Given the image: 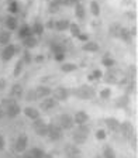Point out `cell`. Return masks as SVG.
I'll return each mask as SVG.
<instances>
[{"instance_id":"obj_27","label":"cell","mask_w":138,"mask_h":158,"mask_svg":"<svg viewBox=\"0 0 138 158\" xmlns=\"http://www.w3.org/2000/svg\"><path fill=\"white\" fill-rule=\"evenodd\" d=\"M9 41H10V33L9 31H3V33H0V44H9Z\"/></svg>"},{"instance_id":"obj_42","label":"cell","mask_w":138,"mask_h":158,"mask_svg":"<svg viewBox=\"0 0 138 158\" xmlns=\"http://www.w3.org/2000/svg\"><path fill=\"white\" fill-rule=\"evenodd\" d=\"M34 99H37V96H35V90H30L28 95H27V100H34Z\"/></svg>"},{"instance_id":"obj_12","label":"cell","mask_w":138,"mask_h":158,"mask_svg":"<svg viewBox=\"0 0 138 158\" xmlns=\"http://www.w3.org/2000/svg\"><path fill=\"white\" fill-rule=\"evenodd\" d=\"M54 96H55V99H58V100H65L66 97H68V90L65 88H56L54 89Z\"/></svg>"},{"instance_id":"obj_25","label":"cell","mask_w":138,"mask_h":158,"mask_svg":"<svg viewBox=\"0 0 138 158\" xmlns=\"http://www.w3.org/2000/svg\"><path fill=\"white\" fill-rule=\"evenodd\" d=\"M30 153H31V155L34 158H44V155H45V153H44L41 148H38V147H34Z\"/></svg>"},{"instance_id":"obj_23","label":"cell","mask_w":138,"mask_h":158,"mask_svg":"<svg viewBox=\"0 0 138 158\" xmlns=\"http://www.w3.org/2000/svg\"><path fill=\"white\" fill-rule=\"evenodd\" d=\"M86 136H83V134H80L79 131H75L73 133V141L76 143V144H83L85 141H86Z\"/></svg>"},{"instance_id":"obj_18","label":"cell","mask_w":138,"mask_h":158,"mask_svg":"<svg viewBox=\"0 0 138 158\" xmlns=\"http://www.w3.org/2000/svg\"><path fill=\"white\" fill-rule=\"evenodd\" d=\"M69 26H70V24H69L68 20H61V21H56L54 27H55L58 31H65L66 28H69Z\"/></svg>"},{"instance_id":"obj_52","label":"cell","mask_w":138,"mask_h":158,"mask_svg":"<svg viewBox=\"0 0 138 158\" xmlns=\"http://www.w3.org/2000/svg\"><path fill=\"white\" fill-rule=\"evenodd\" d=\"M87 79H89V81H93L94 78H93V75H89V76H87Z\"/></svg>"},{"instance_id":"obj_44","label":"cell","mask_w":138,"mask_h":158,"mask_svg":"<svg viewBox=\"0 0 138 158\" xmlns=\"http://www.w3.org/2000/svg\"><path fill=\"white\" fill-rule=\"evenodd\" d=\"M55 59L56 61H64L65 59V54L62 52V54H55Z\"/></svg>"},{"instance_id":"obj_51","label":"cell","mask_w":138,"mask_h":158,"mask_svg":"<svg viewBox=\"0 0 138 158\" xmlns=\"http://www.w3.org/2000/svg\"><path fill=\"white\" fill-rule=\"evenodd\" d=\"M23 158H34V157L31 155V153H27V154H25V155H24Z\"/></svg>"},{"instance_id":"obj_49","label":"cell","mask_w":138,"mask_h":158,"mask_svg":"<svg viewBox=\"0 0 138 158\" xmlns=\"http://www.w3.org/2000/svg\"><path fill=\"white\" fill-rule=\"evenodd\" d=\"M54 26H55V23H54L52 20H50V21H48V28H54Z\"/></svg>"},{"instance_id":"obj_39","label":"cell","mask_w":138,"mask_h":158,"mask_svg":"<svg viewBox=\"0 0 138 158\" xmlns=\"http://www.w3.org/2000/svg\"><path fill=\"white\" fill-rule=\"evenodd\" d=\"M104 81H106L107 83H116V82H117V81H116V78H114L113 75H110V73L106 76V79H104Z\"/></svg>"},{"instance_id":"obj_47","label":"cell","mask_w":138,"mask_h":158,"mask_svg":"<svg viewBox=\"0 0 138 158\" xmlns=\"http://www.w3.org/2000/svg\"><path fill=\"white\" fill-rule=\"evenodd\" d=\"M4 86H6V81L4 79H0V90L4 89Z\"/></svg>"},{"instance_id":"obj_40","label":"cell","mask_w":138,"mask_h":158,"mask_svg":"<svg viewBox=\"0 0 138 158\" xmlns=\"http://www.w3.org/2000/svg\"><path fill=\"white\" fill-rule=\"evenodd\" d=\"M23 62H25V64H30V62H31V55H30L28 51L24 52V59H23Z\"/></svg>"},{"instance_id":"obj_1","label":"cell","mask_w":138,"mask_h":158,"mask_svg":"<svg viewBox=\"0 0 138 158\" xmlns=\"http://www.w3.org/2000/svg\"><path fill=\"white\" fill-rule=\"evenodd\" d=\"M76 96L80 97V99H93L96 96V92L94 89L90 88V86H80V88L76 90Z\"/></svg>"},{"instance_id":"obj_26","label":"cell","mask_w":138,"mask_h":158,"mask_svg":"<svg viewBox=\"0 0 138 158\" xmlns=\"http://www.w3.org/2000/svg\"><path fill=\"white\" fill-rule=\"evenodd\" d=\"M90 11L94 14V16H99L100 14V6L97 1H92L90 3Z\"/></svg>"},{"instance_id":"obj_14","label":"cell","mask_w":138,"mask_h":158,"mask_svg":"<svg viewBox=\"0 0 138 158\" xmlns=\"http://www.w3.org/2000/svg\"><path fill=\"white\" fill-rule=\"evenodd\" d=\"M37 38H35L34 35H30V37H25L24 40H23V45L25 47V48H34L37 47Z\"/></svg>"},{"instance_id":"obj_54","label":"cell","mask_w":138,"mask_h":158,"mask_svg":"<svg viewBox=\"0 0 138 158\" xmlns=\"http://www.w3.org/2000/svg\"><path fill=\"white\" fill-rule=\"evenodd\" d=\"M44 158H52L51 155H48V154H45V155H44Z\"/></svg>"},{"instance_id":"obj_53","label":"cell","mask_w":138,"mask_h":158,"mask_svg":"<svg viewBox=\"0 0 138 158\" xmlns=\"http://www.w3.org/2000/svg\"><path fill=\"white\" fill-rule=\"evenodd\" d=\"M69 1H70V4H76L78 3V0H69Z\"/></svg>"},{"instance_id":"obj_38","label":"cell","mask_w":138,"mask_h":158,"mask_svg":"<svg viewBox=\"0 0 138 158\" xmlns=\"http://www.w3.org/2000/svg\"><path fill=\"white\" fill-rule=\"evenodd\" d=\"M96 137H97V140H104L106 139V131L104 130H97Z\"/></svg>"},{"instance_id":"obj_5","label":"cell","mask_w":138,"mask_h":158,"mask_svg":"<svg viewBox=\"0 0 138 158\" xmlns=\"http://www.w3.org/2000/svg\"><path fill=\"white\" fill-rule=\"evenodd\" d=\"M58 122H59V127L61 128H65V130L72 128V126H73V119L69 114H61L59 119H58Z\"/></svg>"},{"instance_id":"obj_33","label":"cell","mask_w":138,"mask_h":158,"mask_svg":"<svg viewBox=\"0 0 138 158\" xmlns=\"http://www.w3.org/2000/svg\"><path fill=\"white\" fill-rule=\"evenodd\" d=\"M17 10H18L17 1L11 0V1H10V6H9V11H11V13H17Z\"/></svg>"},{"instance_id":"obj_50","label":"cell","mask_w":138,"mask_h":158,"mask_svg":"<svg viewBox=\"0 0 138 158\" xmlns=\"http://www.w3.org/2000/svg\"><path fill=\"white\" fill-rule=\"evenodd\" d=\"M130 34H131V37H133V35H137V28L134 27V28H133V30L130 31Z\"/></svg>"},{"instance_id":"obj_43","label":"cell","mask_w":138,"mask_h":158,"mask_svg":"<svg viewBox=\"0 0 138 158\" xmlns=\"http://www.w3.org/2000/svg\"><path fill=\"white\" fill-rule=\"evenodd\" d=\"M92 75H93V78H94V79H100L103 73H102V71L96 69V71H94V72H93V73H92Z\"/></svg>"},{"instance_id":"obj_13","label":"cell","mask_w":138,"mask_h":158,"mask_svg":"<svg viewBox=\"0 0 138 158\" xmlns=\"http://www.w3.org/2000/svg\"><path fill=\"white\" fill-rule=\"evenodd\" d=\"M87 120H89V116H87V113H85V112H78L75 114V119H73V122L76 124H85Z\"/></svg>"},{"instance_id":"obj_41","label":"cell","mask_w":138,"mask_h":158,"mask_svg":"<svg viewBox=\"0 0 138 158\" xmlns=\"http://www.w3.org/2000/svg\"><path fill=\"white\" fill-rule=\"evenodd\" d=\"M127 103H128V96H124V97L119 99V106H125Z\"/></svg>"},{"instance_id":"obj_4","label":"cell","mask_w":138,"mask_h":158,"mask_svg":"<svg viewBox=\"0 0 138 158\" xmlns=\"http://www.w3.org/2000/svg\"><path fill=\"white\" fill-rule=\"evenodd\" d=\"M120 130L125 139H131L134 136V127H133V124L128 123V122L120 123Z\"/></svg>"},{"instance_id":"obj_29","label":"cell","mask_w":138,"mask_h":158,"mask_svg":"<svg viewBox=\"0 0 138 158\" xmlns=\"http://www.w3.org/2000/svg\"><path fill=\"white\" fill-rule=\"evenodd\" d=\"M61 69L64 71V72H72V71L78 69V67H76L75 64H64V65L61 67Z\"/></svg>"},{"instance_id":"obj_28","label":"cell","mask_w":138,"mask_h":158,"mask_svg":"<svg viewBox=\"0 0 138 158\" xmlns=\"http://www.w3.org/2000/svg\"><path fill=\"white\" fill-rule=\"evenodd\" d=\"M119 37H120V38H123L124 41H130L131 34H130V31H128L127 28H121L120 33H119Z\"/></svg>"},{"instance_id":"obj_7","label":"cell","mask_w":138,"mask_h":158,"mask_svg":"<svg viewBox=\"0 0 138 158\" xmlns=\"http://www.w3.org/2000/svg\"><path fill=\"white\" fill-rule=\"evenodd\" d=\"M14 147H16V151L23 153V151L25 150V147H27V136H25V134H20Z\"/></svg>"},{"instance_id":"obj_8","label":"cell","mask_w":138,"mask_h":158,"mask_svg":"<svg viewBox=\"0 0 138 158\" xmlns=\"http://www.w3.org/2000/svg\"><path fill=\"white\" fill-rule=\"evenodd\" d=\"M65 154H66V157L68 158H76L80 155V150L76 147V145H66L65 147Z\"/></svg>"},{"instance_id":"obj_56","label":"cell","mask_w":138,"mask_h":158,"mask_svg":"<svg viewBox=\"0 0 138 158\" xmlns=\"http://www.w3.org/2000/svg\"><path fill=\"white\" fill-rule=\"evenodd\" d=\"M96 158H100V157H96Z\"/></svg>"},{"instance_id":"obj_46","label":"cell","mask_w":138,"mask_h":158,"mask_svg":"<svg viewBox=\"0 0 138 158\" xmlns=\"http://www.w3.org/2000/svg\"><path fill=\"white\" fill-rule=\"evenodd\" d=\"M4 148V139H3V136L0 134V150H3Z\"/></svg>"},{"instance_id":"obj_45","label":"cell","mask_w":138,"mask_h":158,"mask_svg":"<svg viewBox=\"0 0 138 158\" xmlns=\"http://www.w3.org/2000/svg\"><path fill=\"white\" fill-rule=\"evenodd\" d=\"M78 38H79L80 41H85V42L87 41V35H86V34H82V33H80V34L78 35Z\"/></svg>"},{"instance_id":"obj_48","label":"cell","mask_w":138,"mask_h":158,"mask_svg":"<svg viewBox=\"0 0 138 158\" xmlns=\"http://www.w3.org/2000/svg\"><path fill=\"white\" fill-rule=\"evenodd\" d=\"M42 59H44V56H42V55H37V58H35V61H37V62H41Z\"/></svg>"},{"instance_id":"obj_3","label":"cell","mask_w":138,"mask_h":158,"mask_svg":"<svg viewBox=\"0 0 138 158\" xmlns=\"http://www.w3.org/2000/svg\"><path fill=\"white\" fill-rule=\"evenodd\" d=\"M34 130L38 136H47L48 134V124H45L44 120H41L40 117L34 120Z\"/></svg>"},{"instance_id":"obj_21","label":"cell","mask_w":138,"mask_h":158,"mask_svg":"<svg viewBox=\"0 0 138 158\" xmlns=\"http://www.w3.org/2000/svg\"><path fill=\"white\" fill-rule=\"evenodd\" d=\"M21 93H23V88H21L20 85H14V86L11 88V90H10V96H11V97H20Z\"/></svg>"},{"instance_id":"obj_22","label":"cell","mask_w":138,"mask_h":158,"mask_svg":"<svg viewBox=\"0 0 138 158\" xmlns=\"http://www.w3.org/2000/svg\"><path fill=\"white\" fill-rule=\"evenodd\" d=\"M6 26L9 30H16L17 28V20L14 17H7L6 18Z\"/></svg>"},{"instance_id":"obj_16","label":"cell","mask_w":138,"mask_h":158,"mask_svg":"<svg viewBox=\"0 0 138 158\" xmlns=\"http://www.w3.org/2000/svg\"><path fill=\"white\" fill-rule=\"evenodd\" d=\"M24 114H25L27 117L33 119V120H35V119H38V117H40L38 110L34 109V107H25V109H24Z\"/></svg>"},{"instance_id":"obj_32","label":"cell","mask_w":138,"mask_h":158,"mask_svg":"<svg viewBox=\"0 0 138 158\" xmlns=\"http://www.w3.org/2000/svg\"><path fill=\"white\" fill-rule=\"evenodd\" d=\"M42 31H44V27H42L40 23H35L34 27H33V33H35V34H38V35H41V34H42Z\"/></svg>"},{"instance_id":"obj_19","label":"cell","mask_w":138,"mask_h":158,"mask_svg":"<svg viewBox=\"0 0 138 158\" xmlns=\"http://www.w3.org/2000/svg\"><path fill=\"white\" fill-rule=\"evenodd\" d=\"M83 50L85 51H89V52H96L99 50V45L93 41H86V44L83 45Z\"/></svg>"},{"instance_id":"obj_34","label":"cell","mask_w":138,"mask_h":158,"mask_svg":"<svg viewBox=\"0 0 138 158\" xmlns=\"http://www.w3.org/2000/svg\"><path fill=\"white\" fill-rule=\"evenodd\" d=\"M102 64H103L104 67H107V68H110V67H113V65H114V61H113V59H110V58H103V61H102Z\"/></svg>"},{"instance_id":"obj_20","label":"cell","mask_w":138,"mask_h":158,"mask_svg":"<svg viewBox=\"0 0 138 158\" xmlns=\"http://www.w3.org/2000/svg\"><path fill=\"white\" fill-rule=\"evenodd\" d=\"M75 14L79 20H83L85 18V7L80 4V3H76V9H75Z\"/></svg>"},{"instance_id":"obj_9","label":"cell","mask_w":138,"mask_h":158,"mask_svg":"<svg viewBox=\"0 0 138 158\" xmlns=\"http://www.w3.org/2000/svg\"><path fill=\"white\" fill-rule=\"evenodd\" d=\"M20 110H21V109H20V106L14 102V103H11V105L6 109V114H7L9 117H11V119H13V117H16L18 113H20Z\"/></svg>"},{"instance_id":"obj_24","label":"cell","mask_w":138,"mask_h":158,"mask_svg":"<svg viewBox=\"0 0 138 158\" xmlns=\"http://www.w3.org/2000/svg\"><path fill=\"white\" fill-rule=\"evenodd\" d=\"M103 158H116V153L113 148H110L109 145H106L103 150Z\"/></svg>"},{"instance_id":"obj_37","label":"cell","mask_w":138,"mask_h":158,"mask_svg":"<svg viewBox=\"0 0 138 158\" xmlns=\"http://www.w3.org/2000/svg\"><path fill=\"white\" fill-rule=\"evenodd\" d=\"M52 51H54L55 54H62V52H64V48H62L61 45L54 44V45H52Z\"/></svg>"},{"instance_id":"obj_11","label":"cell","mask_w":138,"mask_h":158,"mask_svg":"<svg viewBox=\"0 0 138 158\" xmlns=\"http://www.w3.org/2000/svg\"><path fill=\"white\" fill-rule=\"evenodd\" d=\"M106 124L107 127L111 130V131H120V122L114 117H110V119H106Z\"/></svg>"},{"instance_id":"obj_35","label":"cell","mask_w":138,"mask_h":158,"mask_svg":"<svg viewBox=\"0 0 138 158\" xmlns=\"http://www.w3.org/2000/svg\"><path fill=\"white\" fill-rule=\"evenodd\" d=\"M120 30H121V27L119 26V24H114V26L110 28L111 34H113V35H117V37H119V33H120Z\"/></svg>"},{"instance_id":"obj_36","label":"cell","mask_w":138,"mask_h":158,"mask_svg":"<svg viewBox=\"0 0 138 158\" xmlns=\"http://www.w3.org/2000/svg\"><path fill=\"white\" fill-rule=\"evenodd\" d=\"M110 95H111L110 89H103V90L100 92V96H102L103 99H109V97H110Z\"/></svg>"},{"instance_id":"obj_31","label":"cell","mask_w":138,"mask_h":158,"mask_svg":"<svg viewBox=\"0 0 138 158\" xmlns=\"http://www.w3.org/2000/svg\"><path fill=\"white\" fill-rule=\"evenodd\" d=\"M23 61H18L17 64H16V68H14V72H13V75L14 76H18L20 73H21V71H23Z\"/></svg>"},{"instance_id":"obj_17","label":"cell","mask_w":138,"mask_h":158,"mask_svg":"<svg viewBox=\"0 0 138 158\" xmlns=\"http://www.w3.org/2000/svg\"><path fill=\"white\" fill-rule=\"evenodd\" d=\"M30 35H33V28H30L28 26H23L21 28H20V31H18V38H25V37H30Z\"/></svg>"},{"instance_id":"obj_10","label":"cell","mask_w":138,"mask_h":158,"mask_svg":"<svg viewBox=\"0 0 138 158\" xmlns=\"http://www.w3.org/2000/svg\"><path fill=\"white\" fill-rule=\"evenodd\" d=\"M51 89L47 88V86H38V88L35 89V96H37V99H41V97H47V96H50L51 95Z\"/></svg>"},{"instance_id":"obj_55","label":"cell","mask_w":138,"mask_h":158,"mask_svg":"<svg viewBox=\"0 0 138 158\" xmlns=\"http://www.w3.org/2000/svg\"><path fill=\"white\" fill-rule=\"evenodd\" d=\"M1 116H3V110L0 109V119H1Z\"/></svg>"},{"instance_id":"obj_15","label":"cell","mask_w":138,"mask_h":158,"mask_svg":"<svg viewBox=\"0 0 138 158\" xmlns=\"http://www.w3.org/2000/svg\"><path fill=\"white\" fill-rule=\"evenodd\" d=\"M55 106H56V100H55V99H51V97L44 99V100L41 102V109H42V110H50V109H54Z\"/></svg>"},{"instance_id":"obj_6","label":"cell","mask_w":138,"mask_h":158,"mask_svg":"<svg viewBox=\"0 0 138 158\" xmlns=\"http://www.w3.org/2000/svg\"><path fill=\"white\" fill-rule=\"evenodd\" d=\"M14 54H16V47L11 45V44H9V45L3 50L1 58H3V61H10V59L14 56Z\"/></svg>"},{"instance_id":"obj_2","label":"cell","mask_w":138,"mask_h":158,"mask_svg":"<svg viewBox=\"0 0 138 158\" xmlns=\"http://www.w3.org/2000/svg\"><path fill=\"white\" fill-rule=\"evenodd\" d=\"M47 136H50V139L52 141L61 140L62 139V128L59 126H56V124H50L48 126V134Z\"/></svg>"},{"instance_id":"obj_30","label":"cell","mask_w":138,"mask_h":158,"mask_svg":"<svg viewBox=\"0 0 138 158\" xmlns=\"http://www.w3.org/2000/svg\"><path fill=\"white\" fill-rule=\"evenodd\" d=\"M69 28H70V33L73 37H78V35L80 34V28H79V26L78 24H70L69 26Z\"/></svg>"}]
</instances>
